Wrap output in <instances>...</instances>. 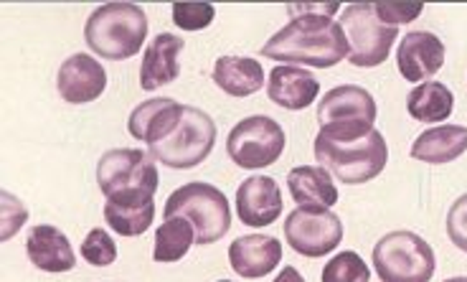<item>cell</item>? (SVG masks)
<instances>
[{
  "label": "cell",
  "mask_w": 467,
  "mask_h": 282,
  "mask_svg": "<svg viewBox=\"0 0 467 282\" xmlns=\"http://www.w3.org/2000/svg\"><path fill=\"white\" fill-rule=\"evenodd\" d=\"M348 54L350 47L343 26L323 13L295 16L290 24L280 28L262 47L265 59L280 61L287 67L305 64L316 69H330L343 59H348Z\"/></svg>",
  "instance_id": "1"
},
{
  "label": "cell",
  "mask_w": 467,
  "mask_h": 282,
  "mask_svg": "<svg viewBox=\"0 0 467 282\" xmlns=\"http://www.w3.org/2000/svg\"><path fill=\"white\" fill-rule=\"evenodd\" d=\"M148 38V16L135 3H107L94 8L84 26V41L97 57L132 59Z\"/></svg>",
  "instance_id": "2"
},
{
  "label": "cell",
  "mask_w": 467,
  "mask_h": 282,
  "mask_svg": "<svg viewBox=\"0 0 467 282\" xmlns=\"http://www.w3.org/2000/svg\"><path fill=\"white\" fill-rule=\"evenodd\" d=\"M316 161L343 183L361 186V183L374 181L384 171L389 148L379 130H371L366 138H358V141H333L323 132H317Z\"/></svg>",
  "instance_id": "3"
},
{
  "label": "cell",
  "mask_w": 467,
  "mask_h": 282,
  "mask_svg": "<svg viewBox=\"0 0 467 282\" xmlns=\"http://www.w3.org/2000/svg\"><path fill=\"white\" fill-rule=\"evenodd\" d=\"M97 183L107 201L128 204V201H152L161 176L150 153L135 148L107 151L97 163Z\"/></svg>",
  "instance_id": "4"
},
{
  "label": "cell",
  "mask_w": 467,
  "mask_h": 282,
  "mask_svg": "<svg viewBox=\"0 0 467 282\" xmlns=\"http://www.w3.org/2000/svg\"><path fill=\"white\" fill-rule=\"evenodd\" d=\"M183 216L196 229V245H213L232 229L229 199L211 183L196 181L175 188L165 204V219Z\"/></svg>",
  "instance_id": "5"
},
{
  "label": "cell",
  "mask_w": 467,
  "mask_h": 282,
  "mask_svg": "<svg viewBox=\"0 0 467 282\" xmlns=\"http://www.w3.org/2000/svg\"><path fill=\"white\" fill-rule=\"evenodd\" d=\"M374 267L381 282H430L437 270V257L430 242L401 229L376 242Z\"/></svg>",
  "instance_id": "6"
},
{
  "label": "cell",
  "mask_w": 467,
  "mask_h": 282,
  "mask_svg": "<svg viewBox=\"0 0 467 282\" xmlns=\"http://www.w3.org/2000/svg\"><path fill=\"white\" fill-rule=\"evenodd\" d=\"M320 132L333 141H358L366 138L376 122V102L371 92L358 84H343L326 92L317 105Z\"/></svg>",
  "instance_id": "7"
},
{
  "label": "cell",
  "mask_w": 467,
  "mask_h": 282,
  "mask_svg": "<svg viewBox=\"0 0 467 282\" xmlns=\"http://www.w3.org/2000/svg\"><path fill=\"white\" fill-rule=\"evenodd\" d=\"M216 145V122L199 107H183L178 128L165 141L150 145L152 161L165 168L188 171L201 165Z\"/></svg>",
  "instance_id": "8"
},
{
  "label": "cell",
  "mask_w": 467,
  "mask_h": 282,
  "mask_svg": "<svg viewBox=\"0 0 467 282\" xmlns=\"http://www.w3.org/2000/svg\"><path fill=\"white\" fill-rule=\"evenodd\" d=\"M340 26L346 31V38H348V61L353 67H361V69L381 67L389 59L394 41L399 38V28L386 26L379 18L376 3L348 5L343 18H340Z\"/></svg>",
  "instance_id": "9"
},
{
  "label": "cell",
  "mask_w": 467,
  "mask_h": 282,
  "mask_svg": "<svg viewBox=\"0 0 467 282\" xmlns=\"http://www.w3.org/2000/svg\"><path fill=\"white\" fill-rule=\"evenodd\" d=\"M287 145V135L277 120L269 115H252L234 125L226 141V153L234 163L246 171H259L280 161Z\"/></svg>",
  "instance_id": "10"
},
{
  "label": "cell",
  "mask_w": 467,
  "mask_h": 282,
  "mask_svg": "<svg viewBox=\"0 0 467 282\" xmlns=\"http://www.w3.org/2000/svg\"><path fill=\"white\" fill-rule=\"evenodd\" d=\"M343 239V222L330 209L297 206L285 219V242L303 257H326Z\"/></svg>",
  "instance_id": "11"
},
{
  "label": "cell",
  "mask_w": 467,
  "mask_h": 282,
  "mask_svg": "<svg viewBox=\"0 0 467 282\" xmlns=\"http://www.w3.org/2000/svg\"><path fill=\"white\" fill-rule=\"evenodd\" d=\"M57 89L64 102L69 105H87L99 99L107 89V71L89 54H71L58 67Z\"/></svg>",
  "instance_id": "12"
},
{
  "label": "cell",
  "mask_w": 467,
  "mask_h": 282,
  "mask_svg": "<svg viewBox=\"0 0 467 282\" xmlns=\"http://www.w3.org/2000/svg\"><path fill=\"white\" fill-rule=\"evenodd\" d=\"M397 64L407 82H430L444 64V44L430 31H411L397 48Z\"/></svg>",
  "instance_id": "13"
},
{
  "label": "cell",
  "mask_w": 467,
  "mask_h": 282,
  "mask_svg": "<svg viewBox=\"0 0 467 282\" xmlns=\"http://www.w3.org/2000/svg\"><path fill=\"white\" fill-rule=\"evenodd\" d=\"M236 214L246 226H269L282 216V191L272 176L246 178L236 188Z\"/></svg>",
  "instance_id": "14"
},
{
  "label": "cell",
  "mask_w": 467,
  "mask_h": 282,
  "mask_svg": "<svg viewBox=\"0 0 467 282\" xmlns=\"http://www.w3.org/2000/svg\"><path fill=\"white\" fill-rule=\"evenodd\" d=\"M282 242L269 235H246L234 239L229 247L232 270L244 280L265 277L280 265Z\"/></svg>",
  "instance_id": "15"
},
{
  "label": "cell",
  "mask_w": 467,
  "mask_h": 282,
  "mask_svg": "<svg viewBox=\"0 0 467 282\" xmlns=\"http://www.w3.org/2000/svg\"><path fill=\"white\" fill-rule=\"evenodd\" d=\"M186 48V41L175 34H158L152 38L140 67V87L145 92H155L163 84H171L181 74V54Z\"/></svg>",
  "instance_id": "16"
},
{
  "label": "cell",
  "mask_w": 467,
  "mask_h": 282,
  "mask_svg": "<svg viewBox=\"0 0 467 282\" xmlns=\"http://www.w3.org/2000/svg\"><path fill=\"white\" fill-rule=\"evenodd\" d=\"M183 107L186 105L175 102L173 97H155V99L142 102V105L132 110V115L128 120L130 135L135 141L148 142V145L165 141L178 128Z\"/></svg>",
  "instance_id": "17"
},
{
  "label": "cell",
  "mask_w": 467,
  "mask_h": 282,
  "mask_svg": "<svg viewBox=\"0 0 467 282\" xmlns=\"http://www.w3.org/2000/svg\"><path fill=\"white\" fill-rule=\"evenodd\" d=\"M267 94L277 107L297 112V110H305L316 102L320 94V82L316 74H310L307 69L280 64L269 71Z\"/></svg>",
  "instance_id": "18"
},
{
  "label": "cell",
  "mask_w": 467,
  "mask_h": 282,
  "mask_svg": "<svg viewBox=\"0 0 467 282\" xmlns=\"http://www.w3.org/2000/svg\"><path fill=\"white\" fill-rule=\"evenodd\" d=\"M26 255L41 272H69L77 267L69 236L51 224H38L26 236Z\"/></svg>",
  "instance_id": "19"
},
{
  "label": "cell",
  "mask_w": 467,
  "mask_h": 282,
  "mask_svg": "<svg viewBox=\"0 0 467 282\" xmlns=\"http://www.w3.org/2000/svg\"><path fill=\"white\" fill-rule=\"evenodd\" d=\"M287 188L297 206L330 209L338 204V188L323 165H300L287 173Z\"/></svg>",
  "instance_id": "20"
},
{
  "label": "cell",
  "mask_w": 467,
  "mask_h": 282,
  "mask_svg": "<svg viewBox=\"0 0 467 282\" xmlns=\"http://www.w3.org/2000/svg\"><path fill=\"white\" fill-rule=\"evenodd\" d=\"M467 151V128L465 125H440V128L424 130L411 145V158L430 165L452 163Z\"/></svg>",
  "instance_id": "21"
},
{
  "label": "cell",
  "mask_w": 467,
  "mask_h": 282,
  "mask_svg": "<svg viewBox=\"0 0 467 282\" xmlns=\"http://www.w3.org/2000/svg\"><path fill=\"white\" fill-rule=\"evenodd\" d=\"M213 84L229 97H249L265 87V69L249 57H222L213 64Z\"/></svg>",
  "instance_id": "22"
},
{
  "label": "cell",
  "mask_w": 467,
  "mask_h": 282,
  "mask_svg": "<svg viewBox=\"0 0 467 282\" xmlns=\"http://www.w3.org/2000/svg\"><path fill=\"white\" fill-rule=\"evenodd\" d=\"M407 110L417 122H442L455 110V97L442 82H424L407 97Z\"/></svg>",
  "instance_id": "23"
},
{
  "label": "cell",
  "mask_w": 467,
  "mask_h": 282,
  "mask_svg": "<svg viewBox=\"0 0 467 282\" xmlns=\"http://www.w3.org/2000/svg\"><path fill=\"white\" fill-rule=\"evenodd\" d=\"M196 245V229L193 224L183 216H171L165 219L163 226L155 232V247L152 259L155 262H178L188 255V249Z\"/></svg>",
  "instance_id": "24"
},
{
  "label": "cell",
  "mask_w": 467,
  "mask_h": 282,
  "mask_svg": "<svg viewBox=\"0 0 467 282\" xmlns=\"http://www.w3.org/2000/svg\"><path fill=\"white\" fill-rule=\"evenodd\" d=\"M105 219L117 235L140 236L142 232L150 229L155 219V201H128V204L107 201Z\"/></svg>",
  "instance_id": "25"
},
{
  "label": "cell",
  "mask_w": 467,
  "mask_h": 282,
  "mask_svg": "<svg viewBox=\"0 0 467 282\" xmlns=\"http://www.w3.org/2000/svg\"><path fill=\"white\" fill-rule=\"evenodd\" d=\"M323 282H371V270L358 252H340L326 262Z\"/></svg>",
  "instance_id": "26"
},
{
  "label": "cell",
  "mask_w": 467,
  "mask_h": 282,
  "mask_svg": "<svg viewBox=\"0 0 467 282\" xmlns=\"http://www.w3.org/2000/svg\"><path fill=\"white\" fill-rule=\"evenodd\" d=\"M82 257L92 267H109L117 259V245L105 229H92L82 242Z\"/></svg>",
  "instance_id": "27"
},
{
  "label": "cell",
  "mask_w": 467,
  "mask_h": 282,
  "mask_svg": "<svg viewBox=\"0 0 467 282\" xmlns=\"http://www.w3.org/2000/svg\"><path fill=\"white\" fill-rule=\"evenodd\" d=\"M216 18V8L211 3H175L173 24L183 31H201Z\"/></svg>",
  "instance_id": "28"
},
{
  "label": "cell",
  "mask_w": 467,
  "mask_h": 282,
  "mask_svg": "<svg viewBox=\"0 0 467 282\" xmlns=\"http://www.w3.org/2000/svg\"><path fill=\"white\" fill-rule=\"evenodd\" d=\"M447 236L460 252L467 255V193L452 204V209L447 212Z\"/></svg>",
  "instance_id": "29"
},
{
  "label": "cell",
  "mask_w": 467,
  "mask_h": 282,
  "mask_svg": "<svg viewBox=\"0 0 467 282\" xmlns=\"http://www.w3.org/2000/svg\"><path fill=\"white\" fill-rule=\"evenodd\" d=\"M0 214H3V235L0 239H11L16 235V229H21L28 219V212H26V206L21 201L11 196L8 191H3L0 193Z\"/></svg>",
  "instance_id": "30"
},
{
  "label": "cell",
  "mask_w": 467,
  "mask_h": 282,
  "mask_svg": "<svg viewBox=\"0 0 467 282\" xmlns=\"http://www.w3.org/2000/svg\"><path fill=\"white\" fill-rule=\"evenodd\" d=\"M424 5L421 3H376V13L386 26L399 28L401 24H409L414 18H420Z\"/></svg>",
  "instance_id": "31"
},
{
  "label": "cell",
  "mask_w": 467,
  "mask_h": 282,
  "mask_svg": "<svg viewBox=\"0 0 467 282\" xmlns=\"http://www.w3.org/2000/svg\"><path fill=\"white\" fill-rule=\"evenodd\" d=\"M338 8H340L338 3H330V5H303V8H300V5H292L290 13L295 16V13L303 11V13H323V16H333Z\"/></svg>",
  "instance_id": "32"
},
{
  "label": "cell",
  "mask_w": 467,
  "mask_h": 282,
  "mask_svg": "<svg viewBox=\"0 0 467 282\" xmlns=\"http://www.w3.org/2000/svg\"><path fill=\"white\" fill-rule=\"evenodd\" d=\"M275 282H305V277L300 275V272L295 270V267H290V265H287V267H285V270H282L280 275L275 277Z\"/></svg>",
  "instance_id": "33"
},
{
  "label": "cell",
  "mask_w": 467,
  "mask_h": 282,
  "mask_svg": "<svg viewBox=\"0 0 467 282\" xmlns=\"http://www.w3.org/2000/svg\"><path fill=\"white\" fill-rule=\"evenodd\" d=\"M444 282H467V277H450V280Z\"/></svg>",
  "instance_id": "34"
},
{
  "label": "cell",
  "mask_w": 467,
  "mask_h": 282,
  "mask_svg": "<svg viewBox=\"0 0 467 282\" xmlns=\"http://www.w3.org/2000/svg\"><path fill=\"white\" fill-rule=\"evenodd\" d=\"M219 282H232V280H219Z\"/></svg>",
  "instance_id": "35"
}]
</instances>
